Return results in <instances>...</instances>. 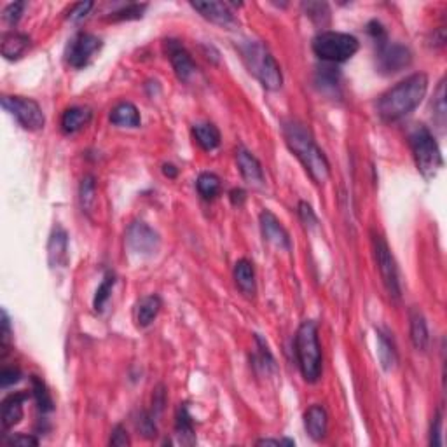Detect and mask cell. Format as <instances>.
<instances>
[{
    "label": "cell",
    "mask_w": 447,
    "mask_h": 447,
    "mask_svg": "<svg viewBox=\"0 0 447 447\" xmlns=\"http://www.w3.org/2000/svg\"><path fill=\"white\" fill-rule=\"evenodd\" d=\"M283 137L288 149L300 161V164L306 169L307 175L311 177V180L318 184V186L325 184L330 177V164L327 161L325 154L322 152V149L315 142L311 131L303 122L292 119V121H287L283 125Z\"/></svg>",
    "instance_id": "cell-1"
},
{
    "label": "cell",
    "mask_w": 447,
    "mask_h": 447,
    "mask_svg": "<svg viewBox=\"0 0 447 447\" xmlns=\"http://www.w3.org/2000/svg\"><path fill=\"white\" fill-rule=\"evenodd\" d=\"M426 91H428V75L418 72V74L406 77L396 86L381 95L379 102H377V114L388 122L399 121L411 114L423 102Z\"/></svg>",
    "instance_id": "cell-2"
},
{
    "label": "cell",
    "mask_w": 447,
    "mask_h": 447,
    "mask_svg": "<svg viewBox=\"0 0 447 447\" xmlns=\"http://www.w3.org/2000/svg\"><path fill=\"white\" fill-rule=\"evenodd\" d=\"M295 354H298L299 369L307 383H317L322 376V348L318 341L317 323L306 320L300 323L295 334Z\"/></svg>",
    "instance_id": "cell-3"
},
{
    "label": "cell",
    "mask_w": 447,
    "mask_h": 447,
    "mask_svg": "<svg viewBox=\"0 0 447 447\" xmlns=\"http://www.w3.org/2000/svg\"><path fill=\"white\" fill-rule=\"evenodd\" d=\"M409 145L418 172L426 180L433 179L438 173V169L442 168V164H444V159H442L441 149H438L431 131L423 125L416 126L409 133Z\"/></svg>",
    "instance_id": "cell-4"
},
{
    "label": "cell",
    "mask_w": 447,
    "mask_h": 447,
    "mask_svg": "<svg viewBox=\"0 0 447 447\" xmlns=\"http://www.w3.org/2000/svg\"><path fill=\"white\" fill-rule=\"evenodd\" d=\"M243 58L248 65L250 72L261 80L262 86L269 91L280 90L283 84L280 65L276 63L275 56L259 44V42H250L243 48Z\"/></svg>",
    "instance_id": "cell-5"
},
{
    "label": "cell",
    "mask_w": 447,
    "mask_h": 447,
    "mask_svg": "<svg viewBox=\"0 0 447 447\" xmlns=\"http://www.w3.org/2000/svg\"><path fill=\"white\" fill-rule=\"evenodd\" d=\"M313 51L320 60L342 63L358 51V41L349 33L327 30L313 38Z\"/></svg>",
    "instance_id": "cell-6"
},
{
    "label": "cell",
    "mask_w": 447,
    "mask_h": 447,
    "mask_svg": "<svg viewBox=\"0 0 447 447\" xmlns=\"http://www.w3.org/2000/svg\"><path fill=\"white\" fill-rule=\"evenodd\" d=\"M371 241L377 269H379V275L381 278H383L384 287H386L390 298L399 299L400 298L399 271H396V264L390 252V246H388L386 240H384L379 233H376V231H371Z\"/></svg>",
    "instance_id": "cell-7"
},
{
    "label": "cell",
    "mask_w": 447,
    "mask_h": 447,
    "mask_svg": "<svg viewBox=\"0 0 447 447\" xmlns=\"http://www.w3.org/2000/svg\"><path fill=\"white\" fill-rule=\"evenodd\" d=\"M2 107L16 119L21 128L28 131L44 128V112L36 100L25 98V96H2Z\"/></svg>",
    "instance_id": "cell-8"
},
{
    "label": "cell",
    "mask_w": 447,
    "mask_h": 447,
    "mask_svg": "<svg viewBox=\"0 0 447 447\" xmlns=\"http://www.w3.org/2000/svg\"><path fill=\"white\" fill-rule=\"evenodd\" d=\"M102 48V41L93 33H79L67 46V63L74 68L86 67L96 53Z\"/></svg>",
    "instance_id": "cell-9"
},
{
    "label": "cell",
    "mask_w": 447,
    "mask_h": 447,
    "mask_svg": "<svg viewBox=\"0 0 447 447\" xmlns=\"http://www.w3.org/2000/svg\"><path fill=\"white\" fill-rule=\"evenodd\" d=\"M126 245L137 256H154L159 250V236L147 224L133 222L126 231Z\"/></svg>",
    "instance_id": "cell-10"
},
{
    "label": "cell",
    "mask_w": 447,
    "mask_h": 447,
    "mask_svg": "<svg viewBox=\"0 0 447 447\" xmlns=\"http://www.w3.org/2000/svg\"><path fill=\"white\" fill-rule=\"evenodd\" d=\"M164 51H167L169 61H172V67L175 70L177 77L180 80H184V83H187L196 72V63L192 61L187 49L179 41L169 38V41L164 42Z\"/></svg>",
    "instance_id": "cell-11"
},
{
    "label": "cell",
    "mask_w": 447,
    "mask_h": 447,
    "mask_svg": "<svg viewBox=\"0 0 447 447\" xmlns=\"http://www.w3.org/2000/svg\"><path fill=\"white\" fill-rule=\"evenodd\" d=\"M261 222V231L262 236L268 243L278 246V248L288 250L290 248V238H288L287 229L281 226V222L276 219L275 214H271L269 210H264L259 217Z\"/></svg>",
    "instance_id": "cell-12"
},
{
    "label": "cell",
    "mask_w": 447,
    "mask_h": 447,
    "mask_svg": "<svg viewBox=\"0 0 447 447\" xmlns=\"http://www.w3.org/2000/svg\"><path fill=\"white\" fill-rule=\"evenodd\" d=\"M236 161L238 167H240V173L248 186L253 187H261L264 186V172H262V167L256 156H253L250 150H246L245 147H240L236 150Z\"/></svg>",
    "instance_id": "cell-13"
},
{
    "label": "cell",
    "mask_w": 447,
    "mask_h": 447,
    "mask_svg": "<svg viewBox=\"0 0 447 447\" xmlns=\"http://www.w3.org/2000/svg\"><path fill=\"white\" fill-rule=\"evenodd\" d=\"M411 63V53L409 49L404 46L393 44L386 46L383 51L379 53V67L384 72H400L404 67Z\"/></svg>",
    "instance_id": "cell-14"
},
{
    "label": "cell",
    "mask_w": 447,
    "mask_h": 447,
    "mask_svg": "<svg viewBox=\"0 0 447 447\" xmlns=\"http://www.w3.org/2000/svg\"><path fill=\"white\" fill-rule=\"evenodd\" d=\"M304 428L313 441L325 438L327 428H329V416H327L325 407L320 406V404L311 406L304 414Z\"/></svg>",
    "instance_id": "cell-15"
},
{
    "label": "cell",
    "mask_w": 447,
    "mask_h": 447,
    "mask_svg": "<svg viewBox=\"0 0 447 447\" xmlns=\"http://www.w3.org/2000/svg\"><path fill=\"white\" fill-rule=\"evenodd\" d=\"M28 399L26 393H11L2 400V412H0V419H2L4 430L13 428L18 425L23 418V402Z\"/></svg>",
    "instance_id": "cell-16"
},
{
    "label": "cell",
    "mask_w": 447,
    "mask_h": 447,
    "mask_svg": "<svg viewBox=\"0 0 447 447\" xmlns=\"http://www.w3.org/2000/svg\"><path fill=\"white\" fill-rule=\"evenodd\" d=\"M192 7L201 14L203 18L217 25H229L234 21L233 11L229 9V4L226 2H192Z\"/></svg>",
    "instance_id": "cell-17"
},
{
    "label": "cell",
    "mask_w": 447,
    "mask_h": 447,
    "mask_svg": "<svg viewBox=\"0 0 447 447\" xmlns=\"http://www.w3.org/2000/svg\"><path fill=\"white\" fill-rule=\"evenodd\" d=\"M234 281H236V287L240 288L243 295H246V298H253L256 295V271H253L252 262L240 259L234 264Z\"/></svg>",
    "instance_id": "cell-18"
},
{
    "label": "cell",
    "mask_w": 447,
    "mask_h": 447,
    "mask_svg": "<svg viewBox=\"0 0 447 447\" xmlns=\"http://www.w3.org/2000/svg\"><path fill=\"white\" fill-rule=\"evenodd\" d=\"M30 49V37L25 33L11 32L2 37L0 51L6 60H19Z\"/></svg>",
    "instance_id": "cell-19"
},
{
    "label": "cell",
    "mask_w": 447,
    "mask_h": 447,
    "mask_svg": "<svg viewBox=\"0 0 447 447\" xmlns=\"http://www.w3.org/2000/svg\"><path fill=\"white\" fill-rule=\"evenodd\" d=\"M91 121V110L86 107H70L61 115V130L67 135H74L86 128Z\"/></svg>",
    "instance_id": "cell-20"
},
{
    "label": "cell",
    "mask_w": 447,
    "mask_h": 447,
    "mask_svg": "<svg viewBox=\"0 0 447 447\" xmlns=\"http://www.w3.org/2000/svg\"><path fill=\"white\" fill-rule=\"evenodd\" d=\"M110 122L121 128H137L140 126V112L130 102H121L110 112Z\"/></svg>",
    "instance_id": "cell-21"
},
{
    "label": "cell",
    "mask_w": 447,
    "mask_h": 447,
    "mask_svg": "<svg viewBox=\"0 0 447 447\" xmlns=\"http://www.w3.org/2000/svg\"><path fill=\"white\" fill-rule=\"evenodd\" d=\"M411 320V341L414 345V348L418 352H425L428 348V325H426V320L423 317L421 311L418 310H411L409 315Z\"/></svg>",
    "instance_id": "cell-22"
},
{
    "label": "cell",
    "mask_w": 447,
    "mask_h": 447,
    "mask_svg": "<svg viewBox=\"0 0 447 447\" xmlns=\"http://www.w3.org/2000/svg\"><path fill=\"white\" fill-rule=\"evenodd\" d=\"M67 252H68V240L67 233L63 229H56L51 234V240L48 245V256L51 268H60L67 262Z\"/></svg>",
    "instance_id": "cell-23"
},
{
    "label": "cell",
    "mask_w": 447,
    "mask_h": 447,
    "mask_svg": "<svg viewBox=\"0 0 447 447\" xmlns=\"http://www.w3.org/2000/svg\"><path fill=\"white\" fill-rule=\"evenodd\" d=\"M161 311V299L157 295L142 298L135 306V320L140 327H149Z\"/></svg>",
    "instance_id": "cell-24"
},
{
    "label": "cell",
    "mask_w": 447,
    "mask_h": 447,
    "mask_svg": "<svg viewBox=\"0 0 447 447\" xmlns=\"http://www.w3.org/2000/svg\"><path fill=\"white\" fill-rule=\"evenodd\" d=\"M196 142L203 150H214L221 145V131L211 122H198L192 128Z\"/></svg>",
    "instance_id": "cell-25"
},
{
    "label": "cell",
    "mask_w": 447,
    "mask_h": 447,
    "mask_svg": "<svg viewBox=\"0 0 447 447\" xmlns=\"http://www.w3.org/2000/svg\"><path fill=\"white\" fill-rule=\"evenodd\" d=\"M175 431H177V437H179V441L182 442V444L192 446L196 442L194 428H192V419H191V416H189L186 404L180 406L179 412H177Z\"/></svg>",
    "instance_id": "cell-26"
},
{
    "label": "cell",
    "mask_w": 447,
    "mask_h": 447,
    "mask_svg": "<svg viewBox=\"0 0 447 447\" xmlns=\"http://www.w3.org/2000/svg\"><path fill=\"white\" fill-rule=\"evenodd\" d=\"M377 345H379L377 353H379L381 364H383V367L386 369V371H390V369L395 367L396 362H399L395 346H393L391 339L388 337V334H383L381 330L377 332Z\"/></svg>",
    "instance_id": "cell-27"
},
{
    "label": "cell",
    "mask_w": 447,
    "mask_h": 447,
    "mask_svg": "<svg viewBox=\"0 0 447 447\" xmlns=\"http://www.w3.org/2000/svg\"><path fill=\"white\" fill-rule=\"evenodd\" d=\"M196 187H198L201 198L214 199L221 192V179L215 173H201L198 182H196Z\"/></svg>",
    "instance_id": "cell-28"
},
{
    "label": "cell",
    "mask_w": 447,
    "mask_h": 447,
    "mask_svg": "<svg viewBox=\"0 0 447 447\" xmlns=\"http://www.w3.org/2000/svg\"><path fill=\"white\" fill-rule=\"evenodd\" d=\"M32 395H33V399H36L38 409H41L42 412L53 411L51 393L48 391V386H46L44 381L37 376H32Z\"/></svg>",
    "instance_id": "cell-29"
},
{
    "label": "cell",
    "mask_w": 447,
    "mask_h": 447,
    "mask_svg": "<svg viewBox=\"0 0 447 447\" xmlns=\"http://www.w3.org/2000/svg\"><path fill=\"white\" fill-rule=\"evenodd\" d=\"M79 199H80V208H83V211L90 214L91 208H93L96 201V184L91 175L84 177L83 182H80Z\"/></svg>",
    "instance_id": "cell-30"
},
{
    "label": "cell",
    "mask_w": 447,
    "mask_h": 447,
    "mask_svg": "<svg viewBox=\"0 0 447 447\" xmlns=\"http://www.w3.org/2000/svg\"><path fill=\"white\" fill-rule=\"evenodd\" d=\"M115 285V275L114 273H107L105 278H103L100 287L96 288V294H95V300H93V306L96 311H102L103 304L107 303V299L110 298V292Z\"/></svg>",
    "instance_id": "cell-31"
},
{
    "label": "cell",
    "mask_w": 447,
    "mask_h": 447,
    "mask_svg": "<svg viewBox=\"0 0 447 447\" xmlns=\"http://www.w3.org/2000/svg\"><path fill=\"white\" fill-rule=\"evenodd\" d=\"M135 425H137V430L140 431L145 438H154L157 435L156 423H154V418L149 412L142 411L140 414H138V418L135 419Z\"/></svg>",
    "instance_id": "cell-32"
},
{
    "label": "cell",
    "mask_w": 447,
    "mask_h": 447,
    "mask_svg": "<svg viewBox=\"0 0 447 447\" xmlns=\"http://www.w3.org/2000/svg\"><path fill=\"white\" fill-rule=\"evenodd\" d=\"M433 112H435V117L441 125H444V119H446V80H441L437 88V93H435L433 98Z\"/></svg>",
    "instance_id": "cell-33"
},
{
    "label": "cell",
    "mask_w": 447,
    "mask_h": 447,
    "mask_svg": "<svg viewBox=\"0 0 447 447\" xmlns=\"http://www.w3.org/2000/svg\"><path fill=\"white\" fill-rule=\"evenodd\" d=\"M145 6L144 4H128V6L125 7V9H119L115 11V13H112L110 19L112 21H117V19H137L142 16V13H144Z\"/></svg>",
    "instance_id": "cell-34"
},
{
    "label": "cell",
    "mask_w": 447,
    "mask_h": 447,
    "mask_svg": "<svg viewBox=\"0 0 447 447\" xmlns=\"http://www.w3.org/2000/svg\"><path fill=\"white\" fill-rule=\"evenodd\" d=\"M11 335H13V332H11L9 317H7L6 310H2V322H0V346H2L4 353L7 352V348H9Z\"/></svg>",
    "instance_id": "cell-35"
},
{
    "label": "cell",
    "mask_w": 447,
    "mask_h": 447,
    "mask_svg": "<svg viewBox=\"0 0 447 447\" xmlns=\"http://www.w3.org/2000/svg\"><path fill=\"white\" fill-rule=\"evenodd\" d=\"M19 379H21V372H19V369L16 367H6L0 372V386H2L4 390L9 388L11 384H16Z\"/></svg>",
    "instance_id": "cell-36"
},
{
    "label": "cell",
    "mask_w": 447,
    "mask_h": 447,
    "mask_svg": "<svg viewBox=\"0 0 447 447\" xmlns=\"http://www.w3.org/2000/svg\"><path fill=\"white\" fill-rule=\"evenodd\" d=\"M23 9H25V4L23 2H13L4 9V19H6L9 25H16L18 19L21 18Z\"/></svg>",
    "instance_id": "cell-37"
},
{
    "label": "cell",
    "mask_w": 447,
    "mask_h": 447,
    "mask_svg": "<svg viewBox=\"0 0 447 447\" xmlns=\"http://www.w3.org/2000/svg\"><path fill=\"white\" fill-rule=\"evenodd\" d=\"M110 446H117V447L130 446L128 431H126V428H125V426H122V425H117L114 430H112Z\"/></svg>",
    "instance_id": "cell-38"
},
{
    "label": "cell",
    "mask_w": 447,
    "mask_h": 447,
    "mask_svg": "<svg viewBox=\"0 0 447 447\" xmlns=\"http://www.w3.org/2000/svg\"><path fill=\"white\" fill-rule=\"evenodd\" d=\"M91 7H93V2L75 4V6L72 7L70 14H68V19H70V21H80V19L88 16V13L91 11Z\"/></svg>",
    "instance_id": "cell-39"
},
{
    "label": "cell",
    "mask_w": 447,
    "mask_h": 447,
    "mask_svg": "<svg viewBox=\"0 0 447 447\" xmlns=\"http://www.w3.org/2000/svg\"><path fill=\"white\" fill-rule=\"evenodd\" d=\"M299 217H300V221L306 224V226H315V224L318 222L313 208H311V205H307L306 201L299 203Z\"/></svg>",
    "instance_id": "cell-40"
},
{
    "label": "cell",
    "mask_w": 447,
    "mask_h": 447,
    "mask_svg": "<svg viewBox=\"0 0 447 447\" xmlns=\"http://www.w3.org/2000/svg\"><path fill=\"white\" fill-rule=\"evenodd\" d=\"M9 446H16V447H36L38 446V441L36 437H32V435H23V433H18V435H13V437H9Z\"/></svg>",
    "instance_id": "cell-41"
},
{
    "label": "cell",
    "mask_w": 447,
    "mask_h": 447,
    "mask_svg": "<svg viewBox=\"0 0 447 447\" xmlns=\"http://www.w3.org/2000/svg\"><path fill=\"white\" fill-rule=\"evenodd\" d=\"M441 431H442V412L438 411L437 416H435L433 423H431V438H430L431 446H442Z\"/></svg>",
    "instance_id": "cell-42"
},
{
    "label": "cell",
    "mask_w": 447,
    "mask_h": 447,
    "mask_svg": "<svg viewBox=\"0 0 447 447\" xmlns=\"http://www.w3.org/2000/svg\"><path fill=\"white\" fill-rule=\"evenodd\" d=\"M367 32L371 33L374 38H377V41H381V38L384 37V28H383V25H381L379 21H371V23H369Z\"/></svg>",
    "instance_id": "cell-43"
},
{
    "label": "cell",
    "mask_w": 447,
    "mask_h": 447,
    "mask_svg": "<svg viewBox=\"0 0 447 447\" xmlns=\"http://www.w3.org/2000/svg\"><path fill=\"white\" fill-rule=\"evenodd\" d=\"M229 198H231V203H233L234 206H241L243 203H245L246 194H245V191H241V189H233V191H231V194H229Z\"/></svg>",
    "instance_id": "cell-44"
},
{
    "label": "cell",
    "mask_w": 447,
    "mask_h": 447,
    "mask_svg": "<svg viewBox=\"0 0 447 447\" xmlns=\"http://www.w3.org/2000/svg\"><path fill=\"white\" fill-rule=\"evenodd\" d=\"M163 173L168 177V179H175L177 173H179V169L173 167V164H164V167H163Z\"/></svg>",
    "instance_id": "cell-45"
}]
</instances>
